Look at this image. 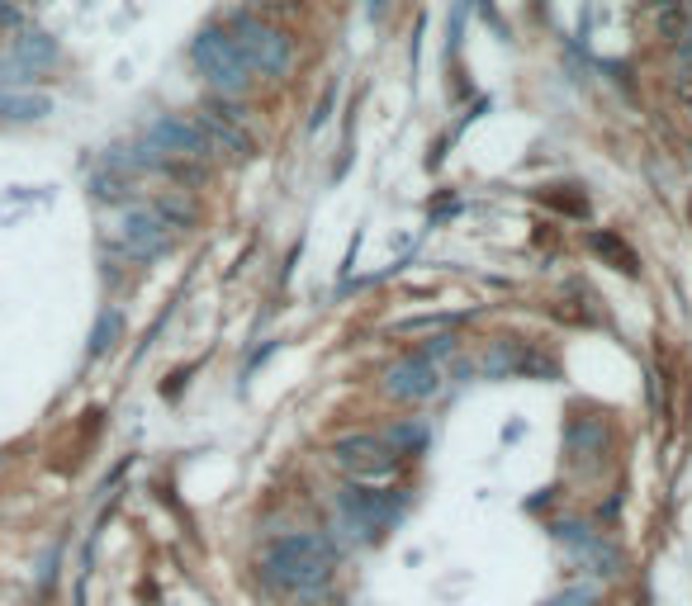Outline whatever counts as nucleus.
Masks as SVG:
<instances>
[{"instance_id": "27", "label": "nucleus", "mask_w": 692, "mask_h": 606, "mask_svg": "<svg viewBox=\"0 0 692 606\" xmlns=\"http://www.w3.org/2000/svg\"><path fill=\"white\" fill-rule=\"evenodd\" d=\"M384 5H389V0H370V5H365V15L380 19V15H384Z\"/></svg>"}, {"instance_id": "13", "label": "nucleus", "mask_w": 692, "mask_h": 606, "mask_svg": "<svg viewBox=\"0 0 692 606\" xmlns=\"http://www.w3.org/2000/svg\"><path fill=\"white\" fill-rule=\"evenodd\" d=\"M588 247L598 251V256H607V261H612L617 270H626V275H636V270H640L636 251L626 247L621 237H612V232H593V237H588Z\"/></svg>"}, {"instance_id": "15", "label": "nucleus", "mask_w": 692, "mask_h": 606, "mask_svg": "<svg viewBox=\"0 0 692 606\" xmlns=\"http://www.w3.org/2000/svg\"><path fill=\"white\" fill-rule=\"evenodd\" d=\"M484 370H489V375H517V370H522V341H493Z\"/></svg>"}, {"instance_id": "8", "label": "nucleus", "mask_w": 692, "mask_h": 606, "mask_svg": "<svg viewBox=\"0 0 692 606\" xmlns=\"http://www.w3.org/2000/svg\"><path fill=\"white\" fill-rule=\"evenodd\" d=\"M441 389V370L432 360H422L418 351L413 356L394 360L389 370H384V393L389 398H403V403H422V398H432Z\"/></svg>"}, {"instance_id": "23", "label": "nucleus", "mask_w": 692, "mask_h": 606, "mask_svg": "<svg viewBox=\"0 0 692 606\" xmlns=\"http://www.w3.org/2000/svg\"><path fill=\"white\" fill-rule=\"evenodd\" d=\"M451 351H456V337H432V341H427V346L418 351V356L437 365V360H441V356H451Z\"/></svg>"}, {"instance_id": "28", "label": "nucleus", "mask_w": 692, "mask_h": 606, "mask_svg": "<svg viewBox=\"0 0 692 606\" xmlns=\"http://www.w3.org/2000/svg\"><path fill=\"white\" fill-rule=\"evenodd\" d=\"M688 119H692V95H688Z\"/></svg>"}, {"instance_id": "10", "label": "nucleus", "mask_w": 692, "mask_h": 606, "mask_svg": "<svg viewBox=\"0 0 692 606\" xmlns=\"http://www.w3.org/2000/svg\"><path fill=\"white\" fill-rule=\"evenodd\" d=\"M10 57H15L19 67H29V72H48V67H57V57H62V48H57L53 34H43V29H19L15 43H10Z\"/></svg>"}, {"instance_id": "20", "label": "nucleus", "mask_w": 692, "mask_h": 606, "mask_svg": "<svg viewBox=\"0 0 692 606\" xmlns=\"http://www.w3.org/2000/svg\"><path fill=\"white\" fill-rule=\"evenodd\" d=\"M304 5H309V0H252V5H247V10H252V15H299V10H304Z\"/></svg>"}, {"instance_id": "17", "label": "nucleus", "mask_w": 692, "mask_h": 606, "mask_svg": "<svg viewBox=\"0 0 692 606\" xmlns=\"http://www.w3.org/2000/svg\"><path fill=\"white\" fill-rule=\"evenodd\" d=\"M119 327H124L119 308H105V313H100V322H95V332H91V356H105V351H110L114 337H119Z\"/></svg>"}, {"instance_id": "6", "label": "nucleus", "mask_w": 692, "mask_h": 606, "mask_svg": "<svg viewBox=\"0 0 692 606\" xmlns=\"http://www.w3.org/2000/svg\"><path fill=\"white\" fill-rule=\"evenodd\" d=\"M332 460L342 464L351 479H389L394 474V450L384 446L380 436H370V431H356V436H342L337 446H332Z\"/></svg>"}, {"instance_id": "14", "label": "nucleus", "mask_w": 692, "mask_h": 606, "mask_svg": "<svg viewBox=\"0 0 692 606\" xmlns=\"http://www.w3.org/2000/svg\"><path fill=\"white\" fill-rule=\"evenodd\" d=\"M152 209H157V218H162L166 228H195V204L185 195H176V190H166L162 199H152Z\"/></svg>"}, {"instance_id": "25", "label": "nucleus", "mask_w": 692, "mask_h": 606, "mask_svg": "<svg viewBox=\"0 0 692 606\" xmlns=\"http://www.w3.org/2000/svg\"><path fill=\"white\" fill-rule=\"evenodd\" d=\"M332 100H337V86H328V95H323V105H318V109H313V133H318V128H323V124H328V114H332Z\"/></svg>"}, {"instance_id": "5", "label": "nucleus", "mask_w": 692, "mask_h": 606, "mask_svg": "<svg viewBox=\"0 0 692 606\" xmlns=\"http://www.w3.org/2000/svg\"><path fill=\"white\" fill-rule=\"evenodd\" d=\"M114 247L124 251V256H133V261H157V256L171 251V228L157 218L152 204H128L124 218H119Z\"/></svg>"}, {"instance_id": "21", "label": "nucleus", "mask_w": 692, "mask_h": 606, "mask_svg": "<svg viewBox=\"0 0 692 606\" xmlns=\"http://www.w3.org/2000/svg\"><path fill=\"white\" fill-rule=\"evenodd\" d=\"M29 81H34V72H29V67H19L15 57H0V90L29 86Z\"/></svg>"}, {"instance_id": "2", "label": "nucleus", "mask_w": 692, "mask_h": 606, "mask_svg": "<svg viewBox=\"0 0 692 606\" xmlns=\"http://www.w3.org/2000/svg\"><path fill=\"white\" fill-rule=\"evenodd\" d=\"M190 62H195V72L209 81V90H214V95H228V100H237L256 76L252 62L242 57V48L233 43V34H228L223 24H209V29L195 34V43H190Z\"/></svg>"}, {"instance_id": "22", "label": "nucleus", "mask_w": 692, "mask_h": 606, "mask_svg": "<svg viewBox=\"0 0 692 606\" xmlns=\"http://www.w3.org/2000/svg\"><path fill=\"white\" fill-rule=\"evenodd\" d=\"M451 322H460L456 313H432V318H403V322H394V332H422V327H451Z\"/></svg>"}, {"instance_id": "3", "label": "nucleus", "mask_w": 692, "mask_h": 606, "mask_svg": "<svg viewBox=\"0 0 692 606\" xmlns=\"http://www.w3.org/2000/svg\"><path fill=\"white\" fill-rule=\"evenodd\" d=\"M228 34H233V43L242 48V57L252 62V72H261L266 81H285L294 67V38L280 29V24H271V19L252 15V10H237V15H228V24H223Z\"/></svg>"}, {"instance_id": "1", "label": "nucleus", "mask_w": 692, "mask_h": 606, "mask_svg": "<svg viewBox=\"0 0 692 606\" xmlns=\"http://www.w3.org/2000/svg\"><path fill=\"white\" fill-rule=\"evenodd\" d=\"M266 573H271L275 588H285V592H313L332 573V545H328V535L299 531V535L275 540L271 554H266Z\"/></svg>"}, {"instance_id": "4", "label": "nucleus", "mask_w": 692, "mask_h": 606, "mask_svg": "<svg viewBox=\"0 0 692 606\" xmlns=\"http://www.w3.org/2000/svg\"><path fill=\"white\" fill-rule=\"evenodd\" d=\"M337 507H342V517L365 535V540H380L403 512V498L394 488H365V483H346L342 493H337Z\"/></svg>"}, {"instance_id": "19", "label": "nucleus", "mask_w": 692, "mask_h": 606, "mask_svg": "<svg viewBox=\"0 0 692 606\" xmlns=\"http://www.w3.org/2000/svg\"><path fill=\"white\" fill-rule=\"evenodd\" d=\"M546 606H598V588H593V583H569V588L555 592Z\"/></svg>"}, {"instance_id": "7", "label": "nucleus", "mask_w": 692, "mask_h": 606, "mask_svg": "<svg viewBox=\"0 0 692 606\" xmlns=\"http://www.w3.org/2000/svg\"><path fill=\"white\" fill-rule=\"evenodd\" d=\"M147 143H157L166 157H185V161H204L214 157V147L204 138L195 119H185V114H157L152 128H147Z\"/></svg>"}, {"instance_id": "9", "label": "nucleus", "mask_w": 692, "mask_h": 606, "mask_svg": "<svg viewBox=\"0 0 692 606\" xmlns=\"http://www.w3.org/2000/svg\"><path fill=\"white\" fill-rule=\"evenodd\" d=\"M195 128H200L204 138H209V147H214V152H228L233 161H252L256 157V143L247 138V128L223 124L219 114H209V109H200V114H195Z\"/></svg>"}, {"instance_id": "12", "label": "nucleus", "mask_w": 692, "mask_h": 606, "mask_svg": "<svg viewBox=\"0 0 692 606\" xmlns=\"http://www.w3.org/2000/svg\"><path fill=\"white\" fill-rule=\"evenodd\" d=\"M91 195L100 199V204H133V176H124V171H95L91 176Z\"/></svg>"}, {"instance_id": "18", "label": "nucleus", "mask_w": 692, "mask_h": 606, "mask_svg": "<svg viewBox=\"0 0 692 606\" xmlns=\"http://www.w3.org/2000/svg\"><path fill=\"white\" fill-rule=\"evenodd\" d=\"M166 180H176V185H204L209 180V171H204V161H185V157H166L162 166Z\"/></svg>"}, {"instance_id": "11", "label": "nucleus", "mask_w": 692, "mask_h": 606, "mask_svg": "<svg viewBox=\"0 0 692 606\" xmlns=\"http://www.w3.org/2000/svg\"><path fill=\"white\" fill-rule=\"evenodd\" d=\"M53 114V95L43 90H0V119L5 124H38Z\"/></svg>"}, {"instance_id": "16", "label": "nucleus", "mask_w": 692, "mask_h": 606, "mask_svg": "<svg viewBox=\"0 0 692 606\" xmlns=\"http://www.w3.org/2000/svg\"><path fill=\"white\" fill-rule=\"evenodd\" d=\"M422 441H427V431H422L418 422H394L384 446L394 450V455H413V450H422Z\"/></svg>"}, {"instance_id": "24", "label": "nucleus", "mask_w": 692, "mask_h": 606, "mask_svg": "<svg viewBox=\"0 0 692 606\" xmlns=\"http://www.w3.org/2000/svg\"><path fill=\"white\" fill-rule=\"evenodd\" d=\"M0 29H24V10H19L15 0H0Z\"/></svg>"}, {"instance_id": "26", "label": "nucleus", "mask_w": 692, "mask_h": 606, "mask_svg": "<svg viewBox=\"0 0 692 606\" xmlns=\"http://www.w3.org/2000/svg\"><path fill=\"white\" fill-rule=\"evenodd\" d=\"M650 5V15H683V0H645Z\"/></svg>"}]
</instances>
